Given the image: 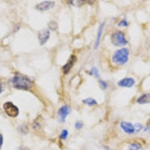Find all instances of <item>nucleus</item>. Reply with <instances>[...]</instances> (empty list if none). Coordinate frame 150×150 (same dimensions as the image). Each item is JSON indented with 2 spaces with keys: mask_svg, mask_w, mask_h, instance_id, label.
I'll return each mask as SVG.
<instances>
[{
  "mask_svg": "<svg viewBox=\"0 0 150 150\" xmlns=\"http://www.w3.org/2000/svg\"><path fill=\"white\" fill-rule=\"evenodd\" d=\"M12 84L14 88L22 90H29L33 87V82L25 75L16 74L13 77Z\"/></svg>",
  "mask_w": 150,
  "mask_h": 150,
  "instance_id": "1",
  "label": "nucleus"
},
{
  "mask_svg": "<svg viewBox=\"0 0 150 150\" xmlns=\"http://www.w3.org/2000/svg\"><path fill=\"white\" fill-rule=\"evenodd\" d=\"M129 50L128 48H122L115 52L112 56V62L116 65H124L128 61Z\"/></svg>",
  "mask_w": 150,
  "mask_h": 150,
  "instance_id": "2",
  "label": "nucleus"
},
{
  "mask_svg": "<svg viewBox=\"0 0 150 150\" xmlns=\"http://www.w3.org/2000/svg\"><path fill=\"white\" fill-rule=\"evenodd\" d=\"M111 42L116 47H122L128 44V41L125 38L124 33L121 31H117L112 33L111 35Z\"/></svg>",
  "mask_w": 150,
  "mask_h": 150,
  "instance_id": "3",
  "label": "nucleus"
},
{
  "mask_svg": "<svg viewBox=\"0 0 150 150\" xmlns=\"http://www.w3.org/2000/svg\"><path fill=\"white\" fill-rule=\"evenodd\" d=\"M3 109L5 110V113L10 117H17L19 115L18 108L11 101L5 102L3 104Z\"/></svg>",
  "mask_w": 150,
  "mask_h": 150,
  "instance_id": "4",
  "label": "nucleus"
},
{
  "mask_svg": "<svg viewBox=\"0 0 150 150\" xmlns=\"http://www.w3.org/2000/svg\"><path fill=\"white\" fill-rule=\"evenodd\" d=\"M50 33L49 29H42L38 32V41H39L40 45L41 46L46 44L47 41L50 38Z\"/></svg>",
  "mask_w": 150,
  "mask_h": 150,
  "instance_id": "5",
  "label": "nucleus"
},
{
  "mask_svg": "<svg viewBox=\"0 0 150 150\" xmlns=\"http://www.w3.org/2000/svg\"><path fill=\"white\" fill-rule=\"evenodd\" d=\"M55 6V2L53 1H45L41 3L38 4L35 8L38 11H47L53 8Z\"/></svg>",
  "mask_w": 150,
  "mask_h": 150,
  "instance_id": "6",
  "label": "nucleus"
},
{
  "mask_svg": "<svg viewBox=\"0 0 150 150\" xmlns=\"http://www.w3.org/2000/svg\"><path fill=\"white\" fill-rule=\"evenodd\" d=\"M135 80L132 77H126L122 80H120L118 83V85L121 87H125V88H131L135 85Z\"/></svg>",
  "mask_w": 150,
  "mask_h": 150,
  "instance_id": "7",
  "label": "nucleus"
},
{
  "mask_svg": "<svg viewBox=\"0 0 150 150\" xmlns=\"http://www.w3.org/2000/svg\"><path fill=\"white\" fill-rule=\"evenodd\" d=\"M69 113H70V108H69L68 105H63L59 109L58 114L59 116L60 120L62 122H63L65 121L67 116Z\"/></svg>",
  "mask_w": 150,
  "mask_h": 150,
  "instance_id": "8",
  "label": "nucleus"
},
{
  "mask_svg": "<svg viewBox=\"0 0 150 150\" xmlns=\"http://www.w3.org/2000/svg\"><path fill=\"white\" fill-rule=\"evenodd\" d=\"M120 126H121L122 129L125 133L128 134H131L134 133V126L133 125L131 124V122H121V124H120Z\"/></svg>",
  "mask_w": 150,
  "mask_h": 150,
  "instance_id": "9",
  "label": "nucleus"
},
{
  "mask_svg": "<svg viewBox=\"0 0 150 150\" xmlns=\"http://www.w3.org/2000/svg\"><path fill=\"white\" fill-rule=\"evenodd\" d=\"M76 59H77L76 56L72 55L70 57V59H69V60L67 62V63L62 67V71H63V73L65 74H67L68 73H69L71 68L72 66L74 65V63L76 62Z\"/></svg>",
  "mask_w": 150,
  "mask_h": 150,
  "instance_id": "10",
  "label": "nucleus"
},
{
  "mask_svg": "<svg viewBox=\"0 0 150 150\" xmlns=\"http://www.w3.org/2000/svg\"><path fill=\"white\" fill-rule=\"evenodd\" d=\"M137 102L139 104H146L150 103V93H146L142 95L140 97L137 98Z\"/></svg>",
  "mask_w": 150,
  "mask_h": 150,
  "instance_id": "11",
  "label": "nucleus"
},
{
  "mask_svg": "<svg viewBox=\"0 0 150 150\" xmlns=\"http://www.w3.org/2000/svg\"><path fill=\"white\" fill-rule=\"evenodd\" d=\"M104 26V23H101V25L99 26L98 29L97 38H96V45H95V48H96V49H97V48L98 47L99 45H100V41H101V35H102Z\"/></svg>",
  "mask_w": 150,
  "mask_h": 150,
  "instance_id": "12",
  "label": "nucleus"
},
{
  "mask_svg": "<svg viewBox=\"0 0 150 150\" xmlns=\"http://www.w3.org/2000/svg\"><path fill=\"white\" fill-rule=\"evenodd\" d=\"M83 102L89 106H94L96 105V104H98L97 101H96V99L92 98H88L83 99Z\"/></svg>",
  "mask_w": 150,
  "mask_h": 150,
  "instance_id": "13",
  "label": "nucleus"
},
{
  "mask_svg": "<svg viewBox=\"0 0 150 150\" xmlns=\"http://www.w3.org/2000/svg\"><path fill=\"white\" fill-rule=\"evenodd\" d=\"M142 148L141 145L138 143H132L130 144L128 149L129 150H140Z\"/></svg>",
  "mask_w": 150,
  "mask_h": 150,
  "instance_id": "14",
  "label": "nucleus"
},
{
  "mask_svg": "<svg viewBox=\"0 0 150 150\" xmlns=\"http://www.w3.org/2000/svg\"><path fill=\"white\" fill-rule=\"evenodd\" d=\"M48 27H49L50 29L55 31L57 29V28H58V24L56 23V21H50V22L48 23Z\"/></svg>",
  "mask_w": 150,
  "mask_h": 150,
  "instance_id": "15",
  "label": "nucleus"
},
{
  "mask_svg": "<svg viewBox=\"0 0 150 150\" xmlns=\"http://www.w3.org/2000/svg\"><path fill=\"white\" fill-rule=\"evenodd\" d=\"M68 135V131L65 129L61 132V134H60V137H61L62 140H65V139L67 138Z\"/></svg>",
  "mask_w": 150,
  "mask_h": 150,
  "instance_id": "16",
  "label": "nucleus"
},
{
  "mask_svg": "<svg viewBox=\"0 0 150 150\" xmlns=\"http://www.w3.org/2000/svg\"><path fill=\"white\" fill-rule=\"evenodd\" d=\"M118 26H121V27H125V26H128V21H125V20H122V21H121L119 23H118Z\"/></svg>",
  "mask_w": 150,
  "mask_h": 150,
  "instance_id": "17",
  "label": "nucleus"
},
{
  "mask_svg": "<svg viewBox=\"0 0 150 150\" xmlns=\"http://www.w3.org/2000/svg\"><path fill=\"white\" fill-rule=\"evenodd\" d=\"M74 126H75V128H76V129L80 130L82 128L83 126V124L82 122H77L75 123Z\"/></svg>",
  "mask_w": 150,
  "mask_h": 150,
  "instance_id": "18",
  "label": "nucleus"
},
{
  "mask_svg": "<svg viewBox=\"0 0 150 150\" xmlns=\"http://www.w3.org/2000/svg\"><path fill=\"white\" fill-rule=\"evenodd\" d=\"M91 73L92 74L95 75L96 77H99V74H98V71L96 68H92V70H91Z\"/></svg>",
  "mask_w": 150,
  "mask_h": 150,
  "instance_id": "19",
  "label": "nucleus"
},
{
  "mask_svg": "<svg viewBox=\"0 0 150 150\" xmlns=\"http://www.w3.org/2000/svg\"><path fill=\"white\" fill-rule=\"evenodd\" d=\"M134 126L135 131H139L143 128V125L141 124H140V123H136L135 125H134Z\"/></svg>",
  "mask_w": 150,
  "mask_h": 150,
  "instance_id": "20",
  "label": "nucleus"
},
{
  "mask_svg": "<svg viewBox=\"0 0 150 150\" xmlns=\"http://www.w3.org/2000/svg\"><path fill=\"white\" fill-rule=\"evenodd\" d=\"M99 83H100L101 87H102L104 89H106L107 88H108V84H107V83H106L105 81H103V80H99Z\"/></svg>",
  "mask_w": 150,
  "mask_h": 150,
  "instance_id": "21",
  "label": "nucleus"
},
{
  "mask_svg": "<svg viewBox=\"0 0 150 150\" xmlns=\"http://www.w3.org/2000/svg\"><path fill=\"white\" fill-rule=\"evenodd\" d=\"M2 144H3V136H2V134H0V150L2 148Z\"/></svg>",
  "mask_w": 150,
  "mask_h": 150,
  "instance_id": "22",
  "label": "nucleus"
},
{
  "mask_svg": "<svg viewBox=\"0 0 150 150\" xmlns=\"http://www.w3.org/2000/svg\"><path fill=\"white\" fill-rule=\"evenodd\" d=\"M17 150H30V149L26 146H21L17 149Z\"/></svg>",
  "mask_w": 150,
  "mask_h": 150,
  "instance_id": "23",
  "label": "nucleus"
},
{
  "mask_svg": "<svg viewBox=\"0 0 150 150\" xmlns=\"http://www.w3.org/2000/svg\"><path fill=\"white\" fill-rule=\"evenodd\" d=\"M3 90H4V86H3V84L2 83L0 82V94L3 92Z\"/></svg>",
  "mask_w": 150,
  "mask_h": 150,
  "instance_id": "24",
  "label": "nucleus"
}]
</instances>
